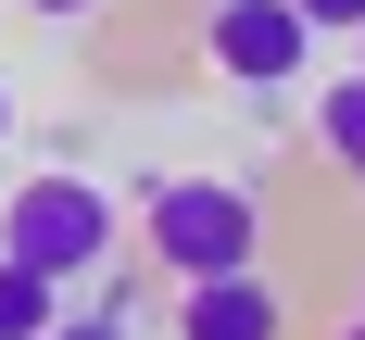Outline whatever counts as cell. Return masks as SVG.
Here are the masks:
<instances>
[{
	"label": "cell",
	"instance_id": "1",
	"mask_svg": "<svg viewBox=\"0 0 365 340\" xmlns=\"http://www.w3.org/2000/svg\"><path fill=\"white\" fill-rule=\"evenodd\" d=\"M139 239H151V264L164 277H227V264H264V202L240 177H151V202H139Z\"/></svg>",
	"mask_w": 365,
	"mask_h": 340
},
{
	"label": "cell",
	"instance_id": "2",
	"mask_svg": "<svg viewBox=\"0 0 365 340\" xmlns=\"http://www.w3.org/2000/svg\"><path fill=\"white\" fill-rule=\"evenodd\" d=\"M0 252L38 264V277H63V290H76V277H101V264H113V189L76 177V164L0 189Z\"/></svg>",
	"mask_w": 365,
	"mask_h": 340
},
{
	"label": "cell",
	"instance_id": "3",
	"mask_svg": "<svg viewBox=\"0 0 365 340\" xmlns=\"http://www.w3.org/2000/svg\"><path fill=\"white\" fill-rule=\"evenodd\" d=\"M227 88H290L315 63V26H302V0H215V26H202Z\"/></svg>",
	"mask_w": 365,
	"mask_h": 340
},
{
	"label": "cell",
	"instance_id": "4",
	"mask_svg": "<svg viewBox=\"0 0 365 340\" xmlns=\"http://www.w3.org/2000/svg\"><path fill=\"white\" fill-rule=\"evenodd\" d=\"M177 340H290V302H277L264 264H227V277H189Z\"/></svg>",
	"mask_w": 365,
	"mask_h": 340
},
{
	"label": "cell",
	"instance_id": "5",
	"mask_svg": "<svg viewBox=\"0 0 365 340\" xmlns=\"http://www.w3.org/2000/svg\"><path fill=\"white\" fill-rule=\"evenodd\" d=\"M315 151H328L340 177L365 189V63H353V76H328V88H315Z\"/></svg>",
	"mask_w": 365,
	"mask_h": 340
},
{
	"label": "cell",
	"instance_id": "6",
	"mask_svg": "<svg viewBox=\"0 0 365 340\" xmlns=\"http://www.w3.org/2000/svg\"><path fill=\"white\" fill-rule=\"evenodd\" d=\"M63 328V277H38V264L0 252V340H51Z\"/></svg>",
	"mask_w": 365,
	"mask_h": 340
},
{
	"label": "cell",
	"instance_id": "7",
	"mask_svg": "<svg viewBox=\"0 0 365 340\" xmlns=\"http://www.w3.org/2000/svg\"><path fill=\"white\" fill-rule=\"evenodd\" d=\"M302 26L315 38H365V0H302Z\"/></svg>",
	"mask_w": 365,
	"mask_h": 340
},
{
	"label": "cell",
	"instance_id": "8",
	"mask_svg": "<svg viewBox=\"0 0 365 340\" xmlns=\"http://www.w3.org/2000/svg\"><path fill=\"white\" fill-rule=\"evenodd\" d=\"M51 340H126V328H113V315H63Z\"/></svg>",
	"mask_w": 365,
	"mask_h": 340
},
{
	"label": "cell",
	"instance_id": "9",
	"mask_svg": "<svg viewBox=\"0 0 365 340\" xmlns=\"http://www.w3.org/2000/svg\"><path fill=\"white\" fill-rule=\"evenodd\" d=\"M26 13H38V26H76V13H101V0H26Z\"/></svg>",
	"mask_w": 365,
	"mask_h": 340
},
{
	"label": "cell",
	"instance_id": "10",
	"mask_svg": "<svg viewBox=\"0 0 365 340\" xmlns=\"http://www.w3.org/2000/svg\"><path fill=\"white\" fill-rule=\"evenodd\" d=\"M0 139H13V88H0Z\"/></svg>",
	"mask_w": 365,
	"mask_h": 340
},
{
	"label": "cell",
	"instance_id": "11",
	"mask_svg": "<svg viewBox=\"0 0 365 340\" xmlns=\"http://www.w3.org/2000/svg\"><path fill=\"white\" fill-rule=\"evenodd\" d=\"M340 340H365V315H353V328H340Z\"/></svg>",
	"mask_w": 365,
	"mask_h": 340
}]
</instances>
